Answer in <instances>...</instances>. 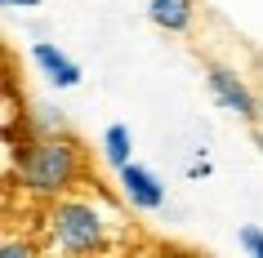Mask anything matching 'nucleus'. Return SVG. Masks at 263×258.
<instances>
[{"label": "nucleus", "mask_w": 263, "mask_h": 258, "mask_svg": "<svg viewBox=\"0 0 263 258\" xmlns=\"http://www.w3.org/2000/svg\"><path fill=\"white\" fill-rule=\"evenodd\" d=\"M14 183L23 187V196L31 201H58V196H67L76 191L89 178V161H85V147L76 143L71 134H58V138H27L23 151H18L14 161Z\"/></svg>", "instance_id": "nucleus-1"}, {"label": "nucleus", "mask_w": 263, "mask_h": 258, "mask_svg": "<svg viewBox=\"0 0 263 258\" xmlns=\"http://www.w3.org/2000/svg\"><path fill=\"white\" fill-rule=\"evenodd\" d=\"M111 231H116V223L94 196L67 191L45 205V236L58 254H103V249H111Z\"/></svg>", "instance_id": "nucleus-2"}, {"label": "nucleus", "mask_w": 263, "mask_h": 258, "mask_svg": "<svg viewBox=\"0 0 263 258\" xmlns=\"http://www.w3.org/2000/svg\"><path fill=\"white\" fill-rule=\"evenodd\" d=\"M205 89H210V103L219 111H228V116H236V121H246V125H259V98H254V89L232 67L210 63L205 67Z\"/></svg>", "instance_id": "nucleus-3"}, {"label": "nucleus", "mask_w": 263, "mask_h": 258, "mask_svg": "<svg viewBox=\"0 0 263 258\" xmlns=\"http://www.w3.org/2000/svg\"><path fill=\"white\" fill-rule=\"evenodd\" d=\"M116 183H121V201L129 209H139V214H161L165 209V183L147 169V165L129 161L116 169Z\"/></svg>", "instance_id": "nucleus-4"}, {"label": "nucleus", "mask_w": 263, "mask_h": 258, "mask_svg": "<svg viewBox=\"0 0 263 258\" xmlns=\"http://www.w3.org/2000/svg\"><path fill=\"white\" fill-rule=\"evenodd\" d=\"M31 63H36V71H41L54 89H76V85H81V63L54 41H36L31 45Z\"/></svg>", "instance_id": "nucleus-5"}, {"label": "nucleus", "mask_w": 263, "mask_h": 258, "mask_svg": "<svg viewBox=\"0 0 263 258\" xmlns=\"http://www.w3.org/2000/svg\"><path fill=\"white\" fill-rule=\"evenodd\" d=\"M147 23L165 36H183L196 23V0H147Z\"/></svg>", "instance_id": "nucleus-6"}, {"label": "nucleus", "mask_w": 263, "mask_h": 258, "mask_svg": "<svg viewBox=\"0 0 263 258\" xmlns=\"http://www.w3.org/2000/svg\"><path fill=\"white\" fill-rule=\"evenodd\" d=\"M98 151H103V161H107L111 169L129 165V161H134V134H129V125H107V129H103Z\"/></svg>", "instance_id": "nucleus-7"}, {"label": "nucleus", "mask_w": 263, "mask_h": 258, "mask_svg": "<svg viewBox=\"0 0 263 258\" xmlns=\"http://www.w3.org/2000/svg\"><path fill=\"white\" fill-rule=\"evenodd\" d=\"M27 134L31 138H58V134H71V129H67V116L58 107L36 103V107H27Z\"/></svg>", "instance_id": "nucleus-8"}, {"label": "nucleus", "mask_w": 263, "mask_h": 258, "mask_svg": "<svg viewBox=\"0 0 263 258\" xmlns=\"http://www.w3.org/2000/svg\"><path fill=\"white\" fill-rule=\"evenodd\" d=\"M236 249L250 254V258H263V231L254 227V223H246V227L236 231Z\"/></svg>", "instance_id": "nucleus-9"}, {"label": "nucleus", "mask_w": 263, "mask_h": 258, "mask_svg": "<svg viewBox=\"0 0 263 258\" xmlns=\"http://www.w3.org/2000/svg\"><path fill=\"white\" fill-rule=\"evenodd\" d=\"M0 258H36V245H31V241H18V236H5Z\"/></svg>", "instance_id": "nucleus-10"}, {"label": "nucleus", "mask_w": 263, "mask_h": 258, "mask_svg": "<svg viewBox=\"0 0 263 258\" xmlns=\"http://www.w3.org/2000/svg\"><path fill=\"white\" fill-rule=\"evenodd\" d=\"M0 5H5L9 14H31V9H41L45 0H0Z\"/></svg>", "instance_id": "nucleus-11"}, {"label": "nucleus", "mask_w": 263, "mask_h": 258, "mask_svg": "<svg viewBox=\"0 0 263 258\" xmlns=\"http://www.w3.org/2000/svg\"><path fill=\"white\" fill-rule=\"evenodd\" d=\"M254 138H259V151H263V125H259V134H254Z\"/></svg>", "instance_id": "nucleus-12"}]
</instances>
